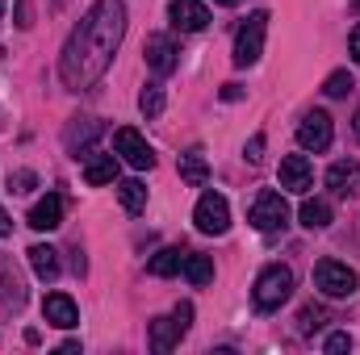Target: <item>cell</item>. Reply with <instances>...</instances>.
Returning a JSON list of instances; mask_svg holds the SVG:
<instances>
[{
	"instance_id": "34",
	"label": "cell",
	"mask_w": 360,
	"mask_h": 355,
	"mask_svg": "<svg viewBox=\"0 0 360 355\" xmlns=\"http://www.w3.org/2000/svg\"><path fill=\"white\" fill-rule=\"evenodd\" d=\"M214 4H226V8H231V4H239V0H214Z\"/></svg>"
},
{
	"instance_id": "7",
	"label": "cell",
	"mask_w": 360,
	"mask_h": 355,
	"mask_svg": "<svg viewBox=\"0 0 360 355\" xmlns=\"http://www.w3.org/2000/svg\"><path fill=\"white\" fill-rule=\"evenodd\" d=\"M193 222H197L201 234H226V226H231V205H226V196H222V192H201V201H197V209H193Z\"/></svg>"
},
{
	"instance_id": "33",
	"label": "cell",
	"mask_w": 360,
	"mask_h": 355,
	"mask_svg": "<svg viewBox=\"0 0 360 355\" xmlns=\"http://www.w3.org/2000/svg\"><path fill=\"white\" fill-rule=\"evenodd\" d=\"M4 234H13V222H8V213L0 209V239H4Z\"/></svg>"
},
{
	"instance_id": "6",
	"label": "cell",
	"mask_w": 360,
	"mask_h": 355,
	"mask_svg": "<svg viewBox=\"0 0 360 355\" xmlns=\"http://www.w3.org/2000/svg\"><path fill=\"white\" fill-rule=\"evenodd\" d=\"M188 322H193V305L188 301H180L168 318H155L151 322V351H160V355L172 351L180 339L188 335Z\"/></svg>"
},
{
	"instance_id": "15",
	"label": "cell",
	"mask_w": 360,
	"mask_h": 355,
	"mask_svg": "<svg viewBox=\"0 0 360 355\" xmlns=\"http://www.w3.org/2000/svg\"><path fill=\"white\" fill-rule=\"evenodd\" d=\"M101 130H105V126H101L96 117H76V121L63 130V142H68V151L80 159V151L89 155V147L96 142V138H101Z\"/></svg>"
},
{
	"instance_id": "28",
	"label": "cell",
	"mask_w": 360,
	"mask_h": 355,
	"mask_svg": "<svg viewBox=\"0 0 360 355\" xmlns=\"http://www.w3.org/2000/svg\"><path fill=\"white\" fill-rule=\"evenodd\" d=\"M13 21H17V29H30V25H34V13H30V0H17V8H13Z\"/></svg>"
},
{
	"instance_id": "23",
	"label": "cell",
	"mask_w": 360,
	"mask_h": 355,
	"mask_svg": "<svg viewBox=\"0 0 360 355\" xmlns=\"http://www.w3.org/2000/svg\"><path fill=\"white\" fill-rule=\"evenodd\" d=\"M180 267H184V251H180V247H164L160 255H151L147 272H151V276H176Z\"/></svg>"
},
{
	"instance_id": "19",
	"label": "cell",
	"mask_w": 360,
	"mask_h": 355,
	"mask_svg": "<svg viewBox=\"0 0 360 355\" xmlns=\"http://www.w3.org/2000/svg\"><path fill=\"white\" fill-rule=\"evenodd\" d=\"M297 217H302L306 230H327V226H331V205L319 201V196H306L302 209H297Z\"/></svg>"
},
{
	"instance_id": "3",
	"label": "cell",
	"mask_w": 360,
	"mask_h": 355,
	"mask_svg": "<svg viewBox=\"0 0 360 355\" xmlns=\"http://www.w3.org/2000/svg\"><path fill=\"white\" fill-rule=\"evenodd\" d=\"M314 288L323 297H331V301H344V297H352L360 288V276L348 264H340V260H319L314 264Z\"/></svg>"
},
{
	"instance_id": "21",
	"label": "cell",
	"mask_w": 360,
	"mask_h": 355,
	"mask_svg": "<svg viewBox=\"0 0 360 355\" xmlns=\"http://www.w3.org/2000/svg\"><path fill=\"white\" fill-rule=\"evenodd\" d=\"M117 201H122L126 213H143L147 209V184L143 180H122L117 184Z\"/></svg>"
},
{
	"instance_id": "27",
	"label": "cell",
	"mask_w": 360,
	"mask_h": 355,
	"mask_svg": "<svg viewBox=\"0 0 360 355\" xmlns=\"http://www.w3.org/2000/svg\"><path fill=\"white\" fill-rule=\"evenodd\" d=\"M344 351H352V335H344V330H340V335H331V339H327V355H344Z\"/></svg>"
},
{
	"instance_id": "20",
	"label": "cell",
	"mask_w": 360,
	"mask_h": 355,
	"mask_svg": "<svg viewBox=\"0 0 360 355\" xmlns=\"http://www.w3.org/2000/svg\"><path fill=\"white\" fill-rule=\"evenodd\" d=\"M180 180H184V184H193V188H201V184L210 180V163H205V155H201L197 147L180 155Z\"/></svg>"
},
{
	"instance_id": "2",
	"label": "cell",
	"mask_w": 360,
	"mask_h": 355,
	"mask_svg": "<svg viewBox=\"0 0 360 355\" xmlns=\"http://www.w3.org/2000/svg\"><path fill=\"white\" fill-rule=\"evenodd\" d=\"M289 293H293V272H289L285 264H269L260 276H256V284H252V301H256L260 314L281 309V305L289 301Z\"/></svg>"
},
{
	"instance_id": "4",
	"label": "cell",
	"mask_w": 360,
	"mask_h": 355,
	"mask_svg": "<svg viewBox=\"0 0 360 355\" xmlns=\"http://www.w3.org/2000/svg\"><path fill=\"white\" fill-rule=\"evenodd\" d=\"M248 222H252L260 234L285 230V226H289V205H285V196H281L276 188L256 192V201H252V209H248Z\"/></svg>"
},
{
	"instance_id": "32",
	"label": "cell",
	"mask_w": 360,
	"mask_h": 355,
	"mask_svg": "<svg viewBox=\"0 0 360 355\" xmlns=\"http://www.w3.org/2000/svg\"><path fill=\"white\" fill-rule=\"evenodd\" d=\"M239 96H243L239 84H226V88H222V100H239Z\"/></svg>"
},
{
	"instance_id": "10",
	"label": "cell",
	"mask_w": 360,
	"mask_h": 355,
	"mask_svg": "<svg viewBox=\"0 0 360 355\" xmlns=\"http://www.w3.org/2000/svg\"><path fill=\"white\" fill-rule=\"evenodd\" d=\"M180 63V46L172 42V34H151L147 38V67L155 76H172Z\"/></svg>"
},
{
	"instance_id": "24",
	"label": "cell",
	"mask_w": 360,
	"mask_h": 355,
	"mask_svg": "<svg viewBox=\"0 0 360 355\" xmlns=\"http://www.w3.org/2000/svg\"><path fill=\"white\" fill-rule=\"evenodd\" d=\"M331 318H327V309L323 305H306L302 314H297V335H314V330H323Z\"/></svg>"
},
{
	"instance_id": "11",
	"label": "cell",
	"mask_w": 360,
	"mask_h": 355,
	"mask_svg": "<svg viewBox=\"0 0 360 355\" xmlns=\"http://www.w3.org/2000/svg\"><path fill=\"white\" fill-rule=\"evenodd\" d=\"M168 17H172V29H180V34H197L210 25V8L201 0H172Z\"/></svg>"
},
{
	"instance_id": "14",
	"label": "cell",
	"mask_w": 360,
	"mask_h": 355,
	"mask_svg": "<svg viewBox=\"0 0 360 355\" xmlns=\"http://www.w3.org/2000/svg\"><path fill=\"white\" fill-rule=\"evenodd\" d=\"M34 230H59L63 226V196L59 192H46L42 201H34V209H30V217H25Z\"/></svg>"
},
{
	"instance_id": "8",
	"label": "cell",
	"mask_w": 360,
	"mask_h": 355,
	"mask_svg": "<svg viewBox=\"0 0 360 355\" xmlns=\"http://www.w3.org/2000/svg\"><path fill=\"white\" fill-rule=\"evenodd\" d=\"M331 138H335V126H331V117H327L323 109H310V113L297 121V147H302V151H327Z\"/></svg>"
},
{
	"instance_id": "36",
	"label": "cell",
	"mask_w": 360,
	"mask_h": 355,
	"mask_svg": "<svg viewBox=\"0 0 360 355\" xmlns=\"http://www.w3.org/2000/svg\"><path fill=\"white\" fill-rule=\"evenodd\" d=\"M55 4H68V0H55Z\"/></svg>"
},
{
	"instance_id": "9",
	"label": "cell",
	"mask_w": 360,
	"mask_h": 355,
	"mask_svg": "<svg viewBox=\"0 0 360 355\" xmlns=\"http://www.w3.org/2000/svg\"><path fill=\"white\" fill-rule=\"evenodd\" d=\"M113 151H117L130 168H139V172L155 168V151H151V147H147V138H143L139 130H130V126H122V130L113 134Z\"/></svg>"
},
{
	"instance_id": "31",
	"label": "cell",
	"mask_w": 360,
	"mask_h": 355,
	"mask_svg": "<svg viewBox=\"0 0 360 355\" xmlns=\"http://www.w3.org/2000/svg\"><path fill=\"white\" fill-rule=\"evenodd\" d=\"M348 55H352V63L360 67V25L352 29V34H348Z\"/></svg>"
},
{
	"instance_id": "17",
	"label": "cell",
	"mask_w": 360,
	"mask_h": 355,
	"mask_svg": "<svg viewBox=\"0 0 360 355\" xmlns=\"http://www.w3.org/2000/svg\"><path fill=\"white\" fill-rule=\"evenodd\" d=\"M84 180H89L92 188H96V184H113V180H117V155L89 151V159H84Z\"/></svg>"
},
{
	"instance_id": "5",
	"label": "cell",
	"mask_w": 360,
	"mask_h": 355,
	"mask_svg": "<svg viewBox=\"0 0 360 355\" xmlns=\"http://www.w3.org/2000/svg\"><path fill=\"white\" fill-rule=\"evenodd\" d=\"M264 34H269V13H252L239 34H235V67H252L264 55Z\"/></svg>"
},
{
	"instance_id": "1",
	"label": "cell",
	"mask_w": 360,
	"mask_h": 355,
	"mask_svg": "<svg viewBox=\"0 0 360 355\" xmlns=\"http://www.w3.org/2000/svg\"><path fill=\"white\" fill-rule=\"evenodd\" d=\"M122 38H126V4L122 0H96L84 13V21L72 29L68 46L59 55V80L76 92L92 88L109 72Z\"/></svg>"
},
{
	"instance_id": "30",
	"label": "cell",
	"mask_w": 360,
	"mask_h": 355,
	"mask_svg": "<svg viewBox=\"0 0 360 355\" xmlns=\"http://www.w3.org/2000/svg\"><path fill=\"white\" fill-rule=\"evenodd\" d=\"M8 188H13V192H30V188H34V172H17V176H8Z\"/></svg>"
},
{
	"instance_id": "37",
	"label": "cell",
	"mask_w": 360,
	"mask_h": 355,
	"mask_svg": "<svg viewBox=\"0 0 360 355\" xmlns=\"http://www.w3.org/2000/svg\"><path fill=\"white\" fill-rule=\"evenodd\" d=\"M0 13H4V8H0Z\"/></svg>"
},
{
	"instance_id": "13",
	"label": "cell",
	"mask_w": 360,
	"mask_h": 355,
	"mask_svg": "<svg viewBox=\"0 0 360 355\" xmlns=\"http://www.w3.org/2000/svg\"><path fill=\"white\" fill-rule=\"evenodd\" d=\"M310 184H314V168H310L306 155H285V159H281V188H289V192H310Z\"/></svg>"
},
{
	"instance_id": "35",
	"label": "cell",
	"mask_w": 360,
	"mask_h": 355,
	"mask_svg": "<svg viewBox=\"0 0 360 355\" xmlns=\"http://www.w3.org/2000/svg\"><path fill=\"white\" fill-rule=\"evenodd\" d=\"M352 121H356V134H360V113H356V117H352Z\"/></svg>"
},
{
	"instance_id": "18",
	"label": "cell",
	"mask_w": 360,
	"mask_h": 355,
	"mask_svg": "<svg viewBox=\"0 0 360 355\" xmlns=\"http://www.w3.org/2000/svg\"><path fill=\"white\" fill-rule=\"evenodd\" d=\"M25 255H30V267H34L38 280H46V284L59 280V251H55V247H42V243H38V247H30Z\"/></svg>"
},
{
	"instance_id": "29",
	"label": "cell",
	"mask_w": 360,
	"mask_h": 355,
	"mask_svg": "<svg viewBox=\"0 0 360 355\" xmlns=\"http://www.w3.org/2000/svg\"><path fill=\"white\" fill-rule=\"evenodd\" d=\"M243 159H248V163H260V159H264V134H256V138L248 142V151H243Z\"/></svg>"
},
{
	"instance_id": "25",
	"label": "cell",
	"mask_w": 360,
	"mask_h": 355,
	"mask_svg": "<svg viewBox=\"0 0 360 355\" xmlns=\"http://www.w3.org/2000/svg\"><path fill=\"white\" fill-rule=\"evenodd\" d=\"M352 88H356V84H352V72H344V67H340V72H331V76L323 80V92H327L331 100H340V96H348Z\"/></svg>"
},
{
	"instance_id": "26",
	"label": "cell",
	"mask_w": 360,
	"mask_h": 355,
	"mask_svg": "<svg viewBox=\"0 0 360 355\" xmlns=\"http://www.w3.org/2000/svg\"><path fill=\"white\" fill-rule=\"evenodd\" d=\"M139 109H143V117H160L164 113V88L160 84H147L143 96H139Z\"/></svg>"
},
{
	"instance_id": "22",
	"label": "cell",
	"mask_w": 360,
	"mask_h": 355,
	"mask_svg": "<svg viewBox=\"0 0 360 355\" xmlns=\"http://www.w3.org/2000/svg\"><path fill=\"white\" fill-rule=\"evenodd\" d=\"M184 276H188V284H210L214 280V260L210 255H197V251H184V267H180Z\"/></svg>"
},
{
	"instance_id": "12",
	"label": "cell",
	"mask_w": 360,
	"mask_h": 355,
	"mask_svg": "<svg viewBox=\"0 0 360 355\" xmlns=\"http://www.w3.org/2000/svg\"><path fill=\"white\" fill-rule=\"evenodd\" d=\"M42 318H46L51 326H59V330L80 326V309H76V301H72L68 293H46V301H42Z\"/></svg>"
},
{
	"instance_id": "16",
	"label": "cell",
	"mask_w": 360,
	"mask_h": 355,
	"mask_svg": "<svg viewBox=\"0 0 360 355\" xmlns=\"http://www.w3.org/2000/svg\"><path fill=\"white\" fill-rule=\"evenodd\" d=\"M327 188L335 196H356L360 192V163L356 159H340L327 168Z\"/></svg>"
}]
</instances>
